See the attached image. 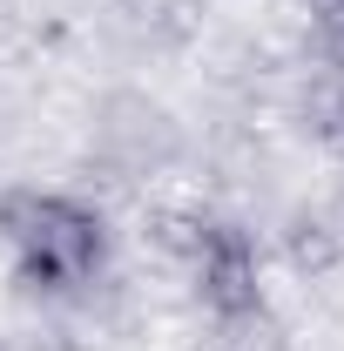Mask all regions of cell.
Wrapping results in <instances>:
<instances>
[{
  "mask_svg": "<svg viewBox=\"0 0 344 351\" xmlns=\"http://www.w3.org/2000/svg\"><path fill=\"white\" fill-rule=\"evenodd\" d=\"M95 149H101L108 162H122L129 176L162 169L175 156V115L156 95H142V88H115V95H101V108H95Z\"/></svg>",
  "mask_w": 344,
  "mask_h": 351,
  "instance_id": "7a4b0ae2",
  "label": "cell"
},
{
  "mask_svg": "<svg viewBox=\"0 0 344 351\" xmlns=\"http://www.w3.org/2000/svg\"><path fill=\"white\" fill-rule=\"evenodd\" d=\"M203 351H291V324L263 304H236V311H216L210 324V345Z\"/></svg>",
  "mask_w": 344,
  "mask_h": 351,
  "instance_id": "277c9868",
  "label": "cell"
},
{
  "mask_svg": "<svg viewBox=\"0 0 344 351\" xmlns=\"http://www.w3.org/2000/svg\"><path fill=\"white\" fill-rule=\"evenodd\" d=\"M0 351H14V345H7V338H0Z\"/></svg>",
  "mask_w": 344,
  "mask_h": 351,
  "instance_id": "ba28073f",
  "label": "cell"
},
{
  "mask_svg": "<svg viewBox=\"0 0 344 351\" xmlns=\"http://www.w3.org/2000/svg\"><path fill=\"white\" fill-rule=\"evenodd\" d=\"M291 263H297V270H331V263H338V237L324 230V217H297L291 223Z\"/></svg>",
  "mask_w": 344,
  "mask_h": 351,
  "instance_id": "8992f818",
  "label": "cell"
},
{
  "mask_svg": "<svg viewBox=\"0 0 344 351\" xmlns=\"http://www.w3.org/2000/svg\"><path fill=\"white\" fill-rule=\"evenodd\" d=\"M196 291H203V304L210 311H236V304H257V250H250V237L243 230H223L210 223L196 243Z\"/></svg>",
  "mask_w": 344,
  "mask_h": 351,
  "instance_id": "3957f363",
  "label": "cell"
},
{
  "mask_svg": "<svg viewBox=\"0 0 344 351\" xmlns=\"http://www.w3.org/2000/svg\"><path fill=\"white\" fill-rule=\"evenodd\" d=\"M297 122L304 135H317V142H344V68H317L297 95Z\"/></svg>",
  "mask_w": 344,
  "mask_h": 351,
  "instance_id": "5b68a950",
  "label": "cell"
},
{
  "mask_svg": "<svg viewBox=\"0 0 344 351\" xmlns=\"http://www.w3.org/2000/svg\"><path fill=\"white\" fill-rule=\"evenodd\" d=\"M317 14H324V27H331V21H344V0H317Z\"/></svg>",
  "mask_w": 344,
  "mask_h": 351,
  "instance_id": "52a82bcc",
  "label": "cell"
},
{
  "mask_svg": "<svg viewBox=\"0 0 344 351\" xmlns=\"http://www.w3.org/2000/svg\"><path fill=\"white\" fill-rule=\"evenodd\" d=\"M0 237L21 263L27 284L47 291H75L88 284L101 257H108V223L101 210H88L61 189H7L0 196Z\"/></svg>",
  "mask_w": 344,
  "mask_h": 351,
  "instance_id": "6da1fadb",
  "label": "cell"
}]
</instances>
